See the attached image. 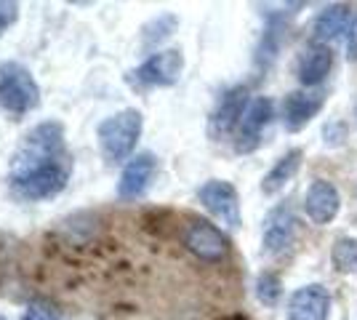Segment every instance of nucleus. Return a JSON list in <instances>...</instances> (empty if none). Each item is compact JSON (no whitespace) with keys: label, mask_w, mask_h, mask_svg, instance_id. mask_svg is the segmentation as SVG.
Instances as JSON below:
<instances>
[{"label":"nucleus","mask_w":357,"mask_h":320,"mask_svg":"<svg viewBox=\"0 0 357 320\" xmlns=\"http://www.w3.org/2000/svg\"><path fill=\"white\" fill-rule=\"evenodd\" d=\"M64 158H70L67 142H64V125L59 121L38 123L30 134L22 139L19 150L14 153L8 176H22L27 171L56 163V160H64Z\"/></svg>","instance_id":"f257e3e1"},{"label":"nucleus","mask_w":357,"mask_h":320,"mask_svg":"<svg viewBox=\"0 0 357 320\" xmlns=\"http://www.w3.org/2000/svg\"><path fill=\"white\" fill-rule=\"evenodd\" d=\"M144 131V118L142 112L128 107L109 115L99 123L96 139H99V153L109 166H118L123 160H131V153L136 150V142Z\"/></svg>","instance_id":"f03ea898"},{"label":"nucleus","mask_w":357,"mask_h":320,"mask_svg":"<svg viewBox=\"0 0 357 320\" xmlns=\"http://www.w3.org/2000/svg\"><path fill=\"white\" fill-rule=\"evenodd\" d=\"M70 176H73V158H64V160H56V163L27 171L22 176H8V184H11V192L19 200L38 203V200L56 198L67 187Z\"/></svg>","instance_id":"7ed1b4c3"},{"label":"nucleus","mask_w":357,"mask_h":320,"mask_svg":"<svg viewBox=\"0 0 357 320\" xmlns=\"http://www.w3.org/2000/svg\"><path fill=\"white\" fill-rule=\"evenodd\" d=\"M40 105V86L19 61L0 64V107L11 115H24Z\"/></svg>","instance_id":"20e7f679"},{"label":"nucleus","mask_w":357,"mask_h":320,"mask_svg":"<svg viewBox=\"0 0 357 320\" xmlns=\"http://www.w3.org/2000/svg\"><path fill=\"white\" fill-rule=\"evenodd\" d=\"M184 73V54L178 48H165L152 54L149 59H144L136 70L128 73V83L136 91L144 89H168L178 83V77Z\"/></svg>","instance_id":"39448f33"},{"label":"nucleus","mask_w":357,"mask_h":320,"mask_svg":"<svg viewBox=\"0 0 357 320\" xmlns=\"http://www.w3.org/2000/svg\"><path fill=\"white\" fill-rule=\"evenodd\" d=\"M272 121H275V102L269 96H253L251 105L245 107V112L240 118L238 131H235V153H253L261 144L264 131L272 125Z\"/></svg>","instance_id":"423d86ee"},{"label":"nucleus","mask_w":357,"mask_h":320,"mask_svg":"<svg viewBox=\"0 0 357 320\" xmlns=\"http://www.w3.org/2000/svg\"><path fill=\"white\" fill-rule=\"evenodd\" d=\"M197 200L222 224H227V227H240L243 216H240V195L238 190H235V184L224 182V179H208V182L197 190Z\"/></svg>","instance_id":"0eeeda50"},{"label":"nucleus","mask_w":357,"mask_h":320,"mask_svg":"<svg viewBox=\"0 0 357 320\" xmlns=\"http://www.w3.org/2000/svg\"><path fill=\"white\" fill-rule=\"evenodd\" d=\"M184 245H187L190 254H195L200 261H208V264H216L229 254L227 235L206 219L190 222V227L184 229Z\"/></svg>","instance_id":"6e6552de"},{"label":"nucleus","mask_w":357,"mask_h":320,"mask_svg":"<svg viewBox=\"0 0 357 320\" xmlns=\"http://www.w3.org/2000/svg\"><path fill=\"white\" fill-rule=\"evenodd\" d=\"M248 96H251V93H248V86H232L229 91L222 93L219 105L213 107V112H211V118H208L211 139L222 142V139H227L229 134L238 131L240 118H243L245 107L251 105Z\"/></svg>","instance_id":"1a4fd4ad"},{"label":"nucleus","mask_w":357,"mask_h":320,"mask_svg":"<svg viewBox=\"0 0 357 320\" xmlns=\"http://www.w3.org/2000/svg\"><path fill=\"white\" fill-rule=\"evenodd\" d=\"M296 211L291 203H278L264 219V232H261V245L264 254H283L296 238Z\"/></svg>","instance_id":"9d476101"},{"label":"nucleus","mask_w":357,"mask_h":320,"mask_svg":"<svg viewBox=\"0 0 357 320\" xmlns=\"http://www.w3.org/2000/svg\"><path fill=\"white\" fill-rule=\"evenodd\" d=\"M304 211L317 227L331 224L342 211V195H339L336 184L328 179H314L304 192Z\"/></svg>","instance_id":"9b49d317"},{"label":"nucleus","mask_w":357,"mask_h":320,"mask_svg":"<svg viewBox=\"0 0 357 320\" xmlns=\"http://www.w3.org/2000/svg\"><path fill=\"white\" fill-rule=\"evenodd\" d=\"M331 315V294L323 283H310L291 294L285 318L288 320H328Z\"/></svg>","instance_id":"f8f14e48"},{"label":"nucleus","mask_w":357,"mask_h":320,"mask_svg":"<svg viewBox=\"0 0 357 320\" xmlns=\"http://www.w3.org/2000/svg\"><path fill=\"white\" fill-rule=\"evenodd\" d=\"M326 105V93L314 91V89H307V91H291L283 99V123L285 131L291 134H298L304 131L310 121L323 109Z\"/></svg>","instance_id":"ddd939ff"},{"label":"nucleus","mask_w":357,"mask_h":320,"mask_svg":"<svg viewBox=\"0 0 357 320\" xmlns=\"http://www.w3.org/2000/svg\"><path fill=\"white\" fill-rule=\"evenodd\" d=\"M155 171H158V158L152 153H136L126 168H123V174H120V182H118V198L120 200H136L142 198L144 192H147L149 182H152V176H155Z\"/></svg>","instance_id":"4468645a"},{"label":"nucleus","mask_w":357,"mask_h":320,"mask_svg":"<svg viewBox=\"0 0 357 320\" xmlns=\"http://www.w3.org/2000/svg\"><path fill=\"white\" fill-rule=\"evenodd\" d=\"M331 70H333V48L312 43L298 59V83L314 89L331 75Z\"/></svg>","instance_id":"2eb2a0df"},{"label":"nucleus","mask_w":357,"mask_h":320,"mask_svg":"<svg viewBox=\"0 0 357 320\" xmlns=\"http://www.w3.org/2000/svg\"><path fill=\"white\" fill-rule=\"evenodd\" d=\"M349 19H352V8L347 3H333L326 6L320 14L314 16L312 24V40L320 46H328L331 40H336L339 35H347L349 27Z\"/></svg>","instance_id":"dca6fc26"},{"label":"nucleus","mask_w":357,"mask_h":320,"mask_svg":"<svg viewBox=\"0 0 357 320\" xmlns=\"http://www.w3.org/2000/svg\"><path fill=\"white\" fill-rule=\"evenodd\" d=\"M304 163V150H288V153L267 171V176L261 179V192L264 195H278L280 190L288 187V182H294V176L298 174V168Z\"/></svg>","instance_id":"f3484780"},{"label":"nucleus","mask_w":357,"mask_h":320,"mask_svg":"<svg viewBox=\"0 0 357 320\" xmlns=\"http://www.w3.org/2000/svg\"><path fill=\"white\" fill-rule=\"evenodd\" d=\"M331 264L339 275H355L357 273V238L342 235L331 245Z\"/></svg>","instance_id":"a211bd4d"},{"label":"nucleus","mask_w":357,"mask_h":320,"mask_svg":"<svg viewBox=\"0 0 357 320\" xmlns=\"http://www.w3.org/2000/svg\"><path fill=\"white\" fill-rule=\"evenodd\" d=\"M178 19L174 14H160L158 19H152L149 24H144V30H142V46L144 48H155L160 46L163 40H168L174 30H176Z\"/></svg>","instance_id":"6ab92c4d"},{"label":"nucleus","mask_w":357,"mask_h":320,"mask_svg":"<svg viewBox=\"0 0 357 320\" xmlns=\"http://www.w3.org/2000/svg\"><path fill=\"white\" fill-rule=\"evenodd\" d=\"M256 299L264 307H275L283 299V280L275 273H261L256 277Z\"/></svg>","instance_id":"aec40b11"},{"label":"nucleus","mask_w":357,"mask_h":320,"mask_svg":"<svg viewBox=\"0 0 357 320\" xmlns=\"http://www.w3.org/2000/svg\"><path fill=\"white\" fill-rule=\"evenodd\" d=\"M347 139H349V128H347V123L333 121V123H326V125H323V144H326L328 150L342 147Z\"/></svg>","instance_id":"412c9836"},{"label":"nucleus","mask_w":357,"mask_h":320,"mask_svg":"<svg viewBox=\"0 0 357 320\" xmlns=\"http://www.w3.org/2000/svg\"><path fill=\"white\" fill-rule=\"evenodd\" d=\"M22 320H64V318H61L56 310H51L48 305H40V302H35V305H30L27 310H24Z\"/></svg>","instance_id":"4be33fe9"},{"label":"nucleus","mask_w":357,"mask_h":320,"mask_svg":"<svg viewBox=\"0 0 357 320\" xmlns=\"http://www.w3.org/2000/svg\"><path fill=\"white\" fill-rule=\"evenodd\" d=\"M19 19V3L14 0H0V35L8 30Z\"/></svg>","instance_id":"5701e85b"},{"label":"nucleus","mask_w":357,"mask_h":320,"mask_svg":"<svg viewBox=\"0 0 357 320\" xmlns=\"http://www.w3.org/2000/svg\"><path fill=\"white\" fill-rule=\"evenodd\" d=\"M347 59L357 61V8L352 11L349 27H347Z\"/></svg>","instance_id":"b1692460"},{"label":"nucleus","mask_w":357,"mask_h":320,"mask_svg":"<svg viewBox=\"0 0 357 320\" xmlns=\"http://www.w3.org/2000/svg\"><path fill=\"white\" fill-rule=\"evenodd\" d=\"M0 320H6V318H3V315H0Z\"/></svg>","instance_id":"393cba45"}]
</instances>
